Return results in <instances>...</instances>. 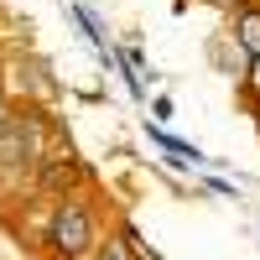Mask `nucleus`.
<instances>
[{
  "mask_svg": "<svg viewBox=\"0 0 260 260\" xmlns=\"http://www.w3.org/2000/svg\"><path fill=\"white\" fill-rule=\"evenodd\" d=\"M47 250L57 260H83V255H94L99 250V219H94V208L78 198V192H62V198H52L47 208Z\"/></svg>",
  "mask_w": 260,
  "mask_h": 260,
  "instance_id": "obj_1",
  "label": "nucleus"
},
{
  "mask_svg": "<svg viewBox=\"0 0 260 260\" xmlns=\"http://www.w3.org/2000/svg\"><path fill=\"white\" fill-rule=\"evenodd\" d=\"M11 115H16V104H11L6 94H0V130H6V125H11Z\"/></svg>",
  "mask_w": 260,
  "mask_h": 260,
  "instance_id": "obj_5",
  "label": "nucleus"
},
{
  "mask_svg": "<svg viewBox=\"0 0 260 260\" xmlns=\"http://www.w3.org/2000/svg\"><path fill=\"white\" fill-rule=\"evenodd\" d=\"M245 94L260 104V57H250V68H245Z\"/></svg>",
  "mask_w": 260,
  "mask_h": 260,
  "instance_id": "obj_4",
  "label": "nucleus"
},
{
  "mask_svg": "<svg viewBox=\"0 0 260 260\" xmlns=\"http://www.w3.org/2000/svg\"><path fill=\"white\" fill-rule=\"evenodd\" d=\"M234 42L245 47V57H260V6L234 11Z\"/></svg>",
  "mask_w": 260,
  "mask_h": 260,
  "instance_id": "obj_2",
  "label": "nucleus"
},
{
  "mask_svg": "<svg viewBox=\"0 0 260 260\" xmlns=\"http://www.w3.org/2000/svg\"><path fill=\"white\" fill-rule=\"evenodd\" d=\"M94 260H146V255L136 250V240H130L125 229H115V234H104V240H99Z\"/></svg>",
  "mask_w": 260,
  "mask_h": 260,
  "instance_id": "obj_3",
  "label": "nucleus"
}]
</instances>
